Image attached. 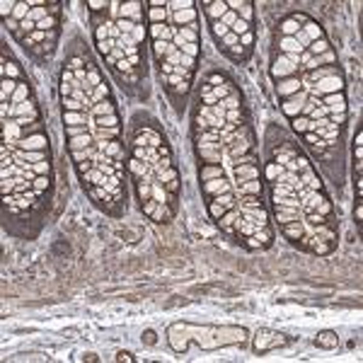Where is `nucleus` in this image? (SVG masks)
<instances>
[{"label":"nucleus","mask_w":363,"mask_h":363,"mask_svg":"<svg viewBox=\"0 0 363 363\" xmlns=\"http://www.w3.org/2000/svg\"><path fill=\"white\" fill-rule=\"evenodd\" d=\"M279 46H281V53H302V51H305L298 46V41L293 39V37H281V39H279Z\"/></svg>","instance_id":"obj_21"},{"label":"nucleus","mask_w":363,"mask_h":363,"mask_svg":"<svg viewBox=\"0 0 363 363\" xmlns=\"http://www.w3.org/2000/svg\"><path fill=\"white\" fill-rule=\"evenodd\" d=\"M107 114H116V107H114L111 97H109V100H104V102H100V104H95V107L90 109L92 119H95V116H107Z\"/></svg>","instance_id":"obj_17"},{"label":"nucleus","mask_w":363,"mask_h":363,"mask_svg":"<svg viewBox=\"0 0 363 363\" xmlns=\"http://www.w3.org/2000/svg\"><path fill=\"white\" fill-rule=\"evenodd\" d=\"M356 223L361 225V199H358V203H356Z\"/></svg>","instance_id":"obj_37"},{"label":"nucleus","mask_w":363,"mask_h":363,"mask_svg":"<svg viewBox=\"0 0 363 363\" xmlns=\"http://www.w3.org/2000/svg\"><path fill=\"white\" fill-rule=\"evenodd\" d=\"M237 182H247V179H259V167L257 165H235L232 167Z\"/></svg>","instance_id":"obj_13"},{"label":"nucleus","mask_w":363,"mask_h":363,"mask_svg":"<svg viewBox=\"0 0 363 363\" xmlns=\"http://www.w3.org/2000/svg\"><path fill=\"white\" fill-rule=\"evenodd\" d=\"M245 194H250V196H262V182L259 179L237 182V187H235V196H245Z\"/></svg>","instance_id":"obj_11"},{"label":"nucleus","mask_w":363,"mask_h":363,"mask_svg":"<svg viewBox=\"0 0 363 363\" xmlns=\"http://www.w3.org/2000/svg\"><path fill=\"white\" fill-rule=\"evenodd\" d=\"M230 32L232 34H237V37H242L245 32H250V24H247V22H242V20H235V24L230 27Z\"/></svg>","instance_id":"obj_30"},{"label":"nucleus","mask_w":363,"mask_h":363,"mask_svg":"<svg viewBox=\"0 0 363 363\" xmlns=\"http://www.w3.org/2000/svg\"><path fill=\"white\" fill-rule=\"evenodd\" d=\"M119 358H121V361H133L131 353H119Z\"/></svg>","instance_id":"obj_38"},{"label":"nucleus","mask_w":363,"mask_h":363,"mask_svg":"<svg viewBox=\"0 0 363 363\" xmlns=\"http://www.w3.org/2000/svg\"><path fill=\"white\" fill-rule=\"evenodd\" d=\"M252 41H254V34H252V29H250V32H245V34H242V37H240V44H242V46H245V49H250V46H252Z\"/></svg>","instance_id":"obj_36"},{"label":"nucleus","mask_w":363,"mask_h":363,"mask_svg":"<svg viewBox=\"0 0 363 363\" xmlns=\"http://www.w3.org/2000/svg\"><path fill=\"white\" fill-rule=\"evenodd\" d=\"M203 12L208 15V20H223V15L228 12V3L225 0H213V3H203Z\"/></svg>","instance_id":"obj_9"},{"label":"nucleus","mask_w":363,"mask_h":363,"mask_svg":"<svg viewBox=\"0 0 363 363\" xmlns=\"http://www.w3.org/2000/svg\"><path fill=\"white\" fill-rule=\"evenodd\" d=\"M286 342H288V339H286L283 334L262 332V334H257V339H254V349H257V351H269V349L281 346V344H286Z\"/></svg>","instance_id":"obj_5"},{"label":"nucleus","mask_w":363,"mask_h":363,"mask_svg":"<svg viewBox=\"0 0 363 363\" xmlns=\"http://www.w3.org/2000/svg\"><path fill=\"white\" fill-rule=\"evenodd\" d=\"M87 8H90L92 12H100V10H107V8H109V3H102V0H92V3H87Z\"/></svg>","instance_id":"obj_34"},{"label":"nucleus","mask_w":363,"mask_h":363,"mask_svg":"<svg viewBox=\"0 0 363 363\" xmlns=\"http://www.w3.org/2000/svg\"><path fill=\"white\" fill-rule=\"evenodd\" d=\"M300 90H302L300 75H295V78H286V80L276 82V95H279L281 100H288V97H293L295 92H300Z\"/></svg>","instance_id":"obj_6"},{"label":"nucleus","mask_w":363,"mask_h":363,"mask_svg":"<svg viewBox=\"0 0 363 363\" xmlns=\"http://www.w3.org/2000/svg\"><path fill=\"white\" fill-rule=\"evenodd\" d=\"M235 20H237V12H232L230 8H228V12H225V15H223V24H225V27H228V29H230L232 24H235Z\"/></svg>","instance_id":"obj_32"},{"label":"nucleus","mask_w":363,"mask_h":363,"mask_svg":"<svg viewBox=\"0 0 363 363\" xmlns=\"http://www.w3.org/2000/svg\"><path fill=\"white\" fill-rule=\"evenodd\" d=\"M286 170V167H283V165H279V162H266V172H264V174H266V179L269 182H274L276 179V177H279V174H281V172Z\"/></svg>","instance_id":"obj_25"},{"label":"nucleus","mask_w":363,"mask_h":363,"mask_svg":"<svg viewBox=\"0 0 363 363\" xmlns=\"http://www.w3.org/2000/svg\"><path fill=\"white\" fill-rule=\"evenodd\" d=\"M310 53H313V56H320V53H324V51H329V41L327 39H317V41H313V44H310Z\"/></svg>","instance_id":"obj_26"},{"label":"nucleus","mask_w":363,"mask_h":363,"mask_svg":"<svg viewBox=\"0 0 363 363\" xmlns=\"http://www.w3.org/2000/svg\"><path fill=\"white\" fill-rule=\"evenodd\" d=\"M63 126H90V111H63Z\"/></svg>","instance_id":"obj_10"},{"label":"nucleus","mask_w":363,"mask_h":363,"mask_svg":"<svg viewBox=\"0 0 363 363\" xmlns=\"http://www.w3.org/2000/svg\"><path fill=\"white\" fill-rule=\"evenodd\" d=\"M15 8H17V3H12V0H3V3H0V10H3V17H5V20L12 17Z\"/></svg>","instance_id":"obj_28"},{"label":"nucleus","mask_w":363,"mask_h":363,"mask_svg":"<svg viewBox=\"0 0 363 363\" xmlns=\"http://www.w3.org/2000/svg\"><path fill=\"white\" fill-rule=\"evenodd\" d=\"M46 187H49V177H37V179H34V194H37V196H41Z\"/></svg>","instance_id":"obj_29"},{"label":"nucleus","mask_w":363,"mask_h":363,"mask_svg":"<svg viewBox=\"0 0 363 363\" xmlns=\"http://www.w3.org/2000/svg\"><path fill=\"white\" fill-rule=\"evenodd\" d=\"M29 12H32V5H29V3H17V8H15V12H12V20L24 22L27 17H29Z\"/></svg>","instance_id":"obj_24"},{"label":"nucleus","mask_w":363,"mask_h":363,"mask_svg":"<svg viewBox=\"0 0 363 363\" xmlns=\"http://www.w3.org/2000/svg\"><path fill=\"white\" fill-rule=\"evenodd\" d=\"M334 92H344V80L342 75H329L310 85V97H322V95H334Z\"/></svg>","instance_id":"obj_1"},{"label":"nucleus","mask_w":363,"mask_h":363,"mask_svg":"<svg viewBox=\"0 0 363 363\" xmlns=\"http://www.w3.org/2000/svg\"><path fill=\"white\" fill-rule=\"evenodd\" d=\"M228 8H230L232 12H237V20L247 22V24H252V3H240V0H232V3H228Z\"/></svg>","instance_id":"obj_12"},{"label":"nucleus","mask_w":363,"mask_h":363,"mask_svg":"<svg viewBox=\"0 0 363 363\" xmlns=\"http://www.w3.org/2000/svg\"><path fill=\"white\" fill-rule=\"evenodd\" d=\"M201 192L213 199V196H221V194H230L235 192V187H232L230 182L225 179V177H218V179H208V182H201Z\"/></svg>","instance_id":"obj_4"},{"label":"nucleus","mask_w":363,"mask_h":363,"mask_svg":"<svg viewBox=\"0 0 363 363\" xmlns=\"http://www.w3.org/2000/svg\"><path fill=\"white\" fill-rule=\"evenodd\" d=\"M179 51L184 53V56L196 58V56H199V44H184V46H179Z\"/></svg>","instance_id":"obj_31"},{"label":"nucleus","mask_w":363,"mask_h":363,"mask_svg":"<svg viewBox=\"0 0 363 363\" xmlns=\"http://www.w3.org/2000/svg\"><path fill=\"white\" fill-rule=\"evenodd\" d=\"M211 32H213V37H216V41H221L230 29H228V27H225L221 20H216V22H211Z\"/></svg>","instance_id":"obj_27"},{"label":"nucleus","mask_w":363,"mask_h":363,"mask_svg":"<svg viewBox=\"0 0 363 363\" xmlns=\"http://www.w3.org/2000/svg\"><path fill=\"white\" fill-rule=\"evenodd\" d=\"M320 104H327L332 114H346V97L344 92H334V95H322L320 97Z\"/></svg>","instance_id":"obj_8"},{"label":"nucleus","mask_w":363,"mask_h":363,"mask_svg":"<svg viewBox=\"0 0 363 363\" xmlns=\"http://www.w3.org/2000/svg\"><path fill=\"white\" fill-rule=\"evenodd\" d=\"M293 126H295L298 133H305L308 131V119H305V116H295V119H293Z\"/></svg>","instance_id":"obj_33"},{"label":"nucleus","mask_w":363,"mask_h":363,"mask_svg":"<svg viewBox=\"0 0 363 363\" xmlns=\"http://www.w3.org/2000/svg\"><path fill=\"white\" fill-rule=\"evenodd\" d=\"M300 29L305 32V34H308V37H310L313 41L324 39V32H322V27H320V24H315V22H310V20H305V22H302V27H300Z\"/></svg>","instance_id":"obj_20"},{"label":"nucleus","mask_w":363,"mask_h":363,"mask_svg":"<svg viewBox=\"0 0 363 363\" xmlns=\"http://www.w3.org/2000/svg\"><path fill=\"white\" fill-rule=\"evenodd\" d=\"M58 27V17L56 15H49V17H44V20L37 22V29L39 32H53Z\"/></svg>","instance_id":"obj_23"},{"label":"nucleus","mask_w":363,"mask_h":363,"mask_svg":"<svg viewBox=\"0 0 363 363\" xmlns=\"http://www.w3.org/2000/svg\"><path fill=\"white\" fill-rule=\"evenodd\" d=\"M218 177H225V174H223V167H221V165H206V167H201V182L218 179Z\"/></svg>","instance_id":"obj_22"},{"label":"nucleus","mask_w":363,"mask_h":363,"mask_svg":"<svg viewBox=\"0 0 363 363\" xmlns=\"http://www.w3.org/2000/svg\"><path fill=\"white\" fill-rule=\"evenodd\" d=\"M133 39H136V44H143V39H145V29H143V24H136V27H133Z\"/></svg>","instance_id":"obj_35"},{"label":"nucleus","mask_w":363,"mask_h":363,"mask_svg":"<svg viewBox=\"0 0 363 363\" xmlns=\"http://www.w3.org/2000/svg\"><path fill=\"white\" fill-rule=\"evenodd\" d=\"M92 143H95V136L92 133H82V136H78V138H71L68 141V148L73 150H85V148H90Z\"/></svg>","instance_id":"obj_16"},{"label":"nucleus","mask_w":363,"mask_h":363,"mask_svg":"<svg viewBox=\"0 0 363 363\" xmlns=\"http://www.w3.org/2000/svg\"><path fill=\"white\" fill-rule=\"evenodd\" d=\"M295 75H300V68H298V66H291V63L286 60V56H283V53H279V56H276V60H274V66H271L274 82L286 80V78H295Z\"/></svg>","instance_id":"obj_2"},{"label":"nucleus","mask_w":363,"mask_h":363,"mask_svg":"<svg viewBox=\"0 0 363 363\" xmlns=\"http://www.w3.org/2000/svg\"><path fill=\"white\" fill-rule=\"evenodd\" d=\"M29 95H32V87L27 80H22L20 85H17V90H15V95H12L10 104H22V102H29Z\"/></svg>","instance_id":"obj_18"},{"label":"nucleus","mask_w":363,"mask_h":363,"mask_svg":"<svg viewBox=\"0 0 363 363\" xmlns=\"http://www.w3.org/2000/svg\"><path fill=\"white\" fill-rule=\"evenodd\" d=\"M308 97H310V92L300 90V92H295L293 97H288V100H281V111L286 114V116H291V119L300 116V111H302V107H305Z\"/></svg>","instance_id":"obj_3"},{"label":"nucleus","mask_w":363,"mask_h":363,"mask_svg":"<svg viewBox=\"0 0 363 363\" xmlns=\"http://www.w3.org/2000/svg\"><path fill=\"white\" fill-rule=\"evenodd\" d=\"M317 346H322V349H334L337 344H339V337L334 332H320L317 334V339H315Z\"/></svg>","instance_id":"obj_19"},{"label":"nucleus","mask_w":363,"mask_h":363,"mask_svg":"<svg viewBox=\"0 0 363 363\" xmlns=\"http://www.w3.org/2000/svg\"><path fill=\"white\" fill-rule=\"evenodd\" d=\"M119 17L131 20L133 24H141L143 22V3H124V5H119Z\"/></svg>","instance_id":"obj_7"},{"label":"nucleus","mask_w":363,"mask_h":363,"mask_svg":"<svg viewBox=\"0 0 363 363\" xmlns=\"http://www.w3.org/2000/svg\"><path fill=\"white\" fill-rule=\"evenodd\" d=\"M20 82L12 80V78H3V85H0V102H3V104L12 100V95H15V90H17V85H20Z\"/></svg>","instance_id":"obj_15"},{"label":"nucleus","mask_w":363,"mask_h":363,"mask_svg":"<svg viewBox=\"0 0 363 363\" xmlns=\"http://www.w3.org/2000/svg\"><path fill=\"white\" fill-rule=\"evenodd\" d=\"M305 22V17L302 15H298V17H291V20H286V22H281V34L283 37H295L298 34V29H300V24Z\"/></svg>","instance_id":"obj_14"}]
</instances>
